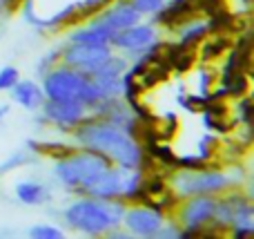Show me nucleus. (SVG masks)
I'll use <instances>...</instances> for the list:
<instances>
[{"label":"nucleus","mask_w":254,"mask_h":239,"mask_svg":"<svg viewBox=\"0 0 254 239\" xmlns=\"http://www.w3.org/2000/svg\"><path fill=\"white\" fill-rule=\"evenodd\" d=\"M98 16L112 27L114 34H119V31H123L140 20V13L131 7L129 0H112L107 7H103L98 11Z\"/></svg>","instance_id":"f8f14e48"},{"label":"nucleus","mask_w":254,"mask_h":239,"mask_svg":"<svg viewBox=\"0 0 254 239\" xmlns=\"http://www.w3.org/2000/svg\"><path fill=\"white\" fill-rule=\"evenodd\" d=\"M9 92H11L13 101H16L20 107H25V110H40V105L45 103L43 87L29 79H22V80L18 79V83L13 85Z\"/></svg>","instance_id":"ddd939ff"},{"label":"nucleus","mask_w":254,"mask_h":239,"mask_svg":"<svg viewBox=\"0 0 254 239\" xmlns=\"http://www.w3.org/2000/svg\"><path fill=\"white\" fill-rule=\"evenodd\" d=\"M114 31L112 27L103 20L98 13H94V18L83 27H76V29L69 31L67 36V43L74 45H110L112 38H114Z\"/></svg>","instance_id":"9b49d317"},{"label":"nucleus","mask_w":254,"mask_h":239,"mask_svg":"<svg viewBox=\"0 0 254 239\" xmlns=\"http://www.w3.org/2000/svg\"><path fill=\"white\" fill-rule=\"evenodd\" d=\"M25 161H27V155H25V152H18V155H13L9 161L0 163V174H2V172H9V170H13L16 165H22Z\"/></svg>","instance_id":"5701e85b"},{"label":"nucleus","mask_w":254,"mask_h":239,"mask_svg":"<svg viewBox=\"0 0 254 239\" xmlns=\"http://www.w3.org/2000/svg\"><path fill=\"white\" fill-rule=\"evenodd\" d=\"M7 114H9V107H7V105H2V107H0V121H2Z\"/></svg>","instance_id":"393cba45"},{"label":"nucleus","mask_w":254,"mask_h":239,"mask_svg":"<svg viewBox=\"0 0 254 239\" xmlns=\"http://www.w3.org/2000/svg\"><path fill=\"white\" fill-rule=\"evenodd\" d=\"M129 2L140 16H154L163 7V0H129Z\"/></svg>","instance_id":"6ab92c4d"},{"label":"nucleus","mask_w":254,"mask_h":239,"mask_svg":"<svg viewBox=\"0 0 254 239\" xmlns=\"http://www.w3.org/2000/svg\"><path fill=\"white\" fill-rule=\"evenodd\" d=\"M179 208V226L183 228V237L212 235V217L216 208V195H194L188 197L185 204H176Z\"/></svg>","instance_id":"39448f33"},{"label":"nucleus","mask_w":254,"mask_h":239,"mask_svg":"<svg viewBox=\"0 0 254 239\" xmlns=\"http://www.w3.org/2000/svg\"><path fill=\"white\" fill-rule=\"evenodd\" d=\"M112 161L101 152L87 150V148H74L71 152L58 157L54 163V177L58 179L63 188L83 195V190L107 168Z\"/></svg>","instance_id":"7ed1b4c3"},{"label":"nucleus","mask_w":254,"mask_h":239,"mask_svg":"<svg viewBox=\"0 0 254 239\" xmlns=\"http://www.w3.org/2000/svg\"><path fill=\"white\" fill-rule=\"evenodd\" d=\"M225 47H228V38L207 40V45L201 49V61H212V58H219L221 54H223Z\"/></svg>","instance_id":"dca6fc26"},{"label":"nucleus","mask_w":254,"mask_h":239,"mask_svg":"<svg viewBox=\"0 0 254 239\" xmlns=\"http://www.w3.org/2000/svg\"><path fill=\"white\" fill-rule=\"evenodd\" d=\"M112 56V47L110 45H74V43H65L61 52V61L63 65L71 67V70L80 72L85 76H94L105 61Z\"/></svg>","instance_id":"0eeeda50"},{"label":"nucleus","mask_w":254,"mask_h":239,"mask_svg":"<svg viewBox=\"0 0 254 239\" xmlns=\"http://www.w3.org/2000/svg\"><path fill=\"white\" fill-rule=\"evenodd\" d=\"M210 83H212V74L207 70H201L198 72V94L201 96H207L210 92Z\"/></svg>","instance_id":"b1692460"},{"label":"nucleus","mask_w":254,"mask_h":239,"mask_svg":"<svg viewBox=\"0 0 254 239\" xmlns=\"http://www.w3.org/2000/svg\"><path fill=\"white\" fill-rule=\"evenodd\" d=\"M16 199L25 206H40L52 199V192H49V188L43 181L27 179V181L16 183Z\"/></svg>","instance_id":"4468645a"},{"label":"nucleus","mask_w":254,"mask_h":239,"mask_svg":"<svg viewBox=\"0 0 254 239\" xmlns=\"http://www.w3.org/2000/svg\"><path fill=\"white\" fill-rule=\"evenodd\" d=\"M61 52H63V47L52 49V52H49L47 56H45L43 61L38 63V72H40V76H43L45 72H49V70H52V67H56V63L61 61Z\"/></svg>","instance_id":"4be33fe9"},{"label":"nucleus","mask_w":254,"mask_h":239,"mask_svg":"<svg viewBox=\"0 0 254 239\" xmlns=\"http://www.w3.org/2000/svg\"><path fill=\"white\" fill-rule=\"evenodd\" d=\"M125 208L123 199H96L80 195L63 210V219L71 231L83 235H107L114 228H121Z\"/></svg>","instance_id":"f03ea898"},{"label":"nucleus","mask_w":254,"mask_h":239,"mask_svg":"<svg viewBox=\"0 0 254 239\" xmlns=\"http://www.w3.org/2000/svg\"><path fill=\"white\" fill-rule=\"evenodd\" d=\"M163 222H165L163 210L154 208L149 204H138V206H127L121 226L129 235H136V237H156Z\"/></svg>","instance_id":"6e6552de"},{"label":"nucleus","mask_w":254,"mask_h":239,"mask_svg":"<svg viewBox=\"0 0 254 239\" xmlns=\"http://www.w3.org/2000/svg\"><path fill=\"white\" fill-rule=\"evenodd\" d=\"M18 79H20V74H18L16 67H11V65L2 67L0 70V92H9L18 83Z\"/></svg>","instance_id":"a211bd4d"},{"label":"nucleus","mask_w":254,"mask_h":239,"mask_svg":"<svg viewBox=\"0 0 254 239\" xmlns=\"http://www.w3.org/2000/svg\"><path fill=\"white\" fill-rule=\"evenodd\" d=\"M167 188L174 192L176 199H188L194 195H221V192L230 190L223 170L210 168H176V172H172V177L167 179Z\"/></svg>","instance_id":"20e7f679"},{"label":"nucleus","mask_w":254,"mask_h":239,"mask_svg":"<svg viewBox=\"0 0 254 239\" xmlns=\"http://www.w3.org/2000/svg\"><path fill=\"white\" fill-rule=\"evenodd\" d=\"M154 43H158V31H156V25L154 22H136V25L127 27V29L119 31V34L112 38L110 47L119 49V52H125V54H138L147 52Z\"/></svg>","instance_id":"1a4fd4ad"},{"label":"nucleus","mask_w":254,"mask_h":239,"mask_svg":"<svg viewBox=\"0 0 254 239\" xmlns=\"http://www.w3.org/2000/svg\"><path fill=\"white\" fill-rule=\"evenodd\" d=\"M89 76L71 70L67 65L52 67L43 74V94L47 101H78Z\"/></svg>","instance_id":"423d86ee"},{"label":"nucleus","mask_w":254,"mask_h":239,"mask_svg":"<svg viewBox=\"0 0 254 239\" xmlns=\"http://www.w3.org/2000/svg\"><path fill=\"white\" fill-rule=\"evenodd\" d=\"M174 29L179 34V45H183V47H196V45H201V40L210 31L207 29V20H196L194 16L183 20L181 25H176Z\"/></svg>","instance_id":"2eb2a0df"},{"label":"nucleus","mask_w":254,"mask_h":239,"mask_svg":"<svg viewBox=\"0 0 254 239\" xmlns=\"http://www.w3.org/2000/svg\"><path fill=\"white\" fill-rule=\"evenodd\" d=\"M29 237L34 239H63V231L49 224H38V226L29 228Z\"/></svg>","instance_id":"f3484780"},{"label":"nucleus","mask_w":254,"mask_h":239,"mask_svg":"<svg viewBox=\"0 0 254 239\" xmlns=\"http://www.w3.org/2000/svg\"><path fill=\"white\" fill-rule=\"evenodd\" d=\"M237 119L243 121L246 125H250V121H252V103H250V98H248L246 94H243L241 101L237 103Z\"/></svg>","instance_id":"412c9836"},{"label":"nucleus","mask_w":254,"mask_h":239,"mask_svg":"<svg viewBox=\"0 0 254 239\" xmlns=\"http://www.w3.org/2000/svg\"><path fill=\"white\" fill-rule=\"evenodd\" d=\"M71 141L76 148L101 152L114 165H123V168H145L143 163L147 161V155L138 139L119 125L110 123L107 119L94 114H89L83 123L71 130Z\"/></svg>","instance_id":"f257e3e1"},{"label":"nucleus","mask_w":254,"mask_h":239,"mask_svg":"<svg viewBox=\"0 0 254 239\" xmlns=\"http://www.w3.org/2000/svg\"><path fill=\"white\" fill-rule=\"evenodd\" d=\"M163 2H165V0H163Z\"/></svg>","instance_id":"a878e982"},{"label":"nucleus","mask_w":254,"mask_h":239,"mask_svg":"<svg viewBox=\"0 0 254 239\" xmlns=\"http://www.w3.org/2000/svg\"><path fill=\"white\" fill-rule=\"evenodd\" d=\"M43 110V121L56 125L61 130H74L89 116V110L80 101H47L40 105Z\"/></svg>","instance_id":"9d476101"},{"label":"nucleus","mask_w":254,"mask_h":239,"mask_svg":"<svg viewBox=\"0 0 254 239\" xmlns=\"http://www.w3.org/2000/svg\"><path fill=\"white\" fill-rule=\"evenodd\" d=\"M20 4H22V20H27L29 25H34V27H40V29H45V20L36 16L34 0H20Z\"/></svg>","instance_id":"aec40b11"}]
</instances>
